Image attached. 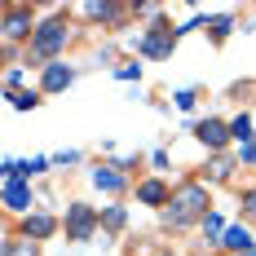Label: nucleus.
<instances>
[{"label": "nucleus", "instance_id": "25", "mask_svg": "<svg viewBox=\"0 0 256 256\" xmlns=\"http://www.w3.org/2000/svg\"><path fill=\"white\" fill-rule=\"evenodd\" d=\"M243 256H256V248H252V252H243Z\"/></svg>", "mask_w": 256, "mask_h": 256}, {"label": "nucleus", "instance_id": "15", "mask_svg": "<svg viewBox=\"0 0 256 256\" xmlns=\"http://www.w3.org/2000/svg\"><path fill=\"white\" fill-rule=\"evenodd\" d=\"M9 102L18 106V110H36V106H40V93H31V88H26V93H14Z\"/></svg>", "mask_w": 256, "mask_h": 256}, {"label": "nucleus", "instance_id": "7", "mask_svg": "<svg viewBox=\"0 0 256 256\" xmlns=\"http://www.w3.org/2000/svg\"><path fill=\"white\" fill-rule=\"evenodd\" d=\"M71 80H76V66H66V62H49L44 76H40V88H44V93H62Z\"/></svg>", "mask_w": 256, "mask_h": 256}, {"label": "nucleus", "instance_id": "11", "mask_svg": "<svg viewBox=\"0 0 256 256\" xmlns=\"http://www.w3.org/2000/svg\"><path fill=\"white\" fill-rule=\"evenodd\" d=\"M221 248H230V252H238V256H243V252H252L256 243H252V234L243 230V226H234V230H226V234H221Z\"/></svg>", "mask_w": 256, "mask_h": 256}, {"label": "nucleus", "instance_id": "9", "mask_svg": "<svg viewBox=\"0 0 256 256\" xmlns=\"http://www.w3.org/2000/svg\"><path fill=\"white\" fill-rule=\"evenodd\" d=\"M49 234H58V221H53L49 212H31L22 221V238H31V243H40V238H49Z\"/></svg>", "mask_w": 256, "mask_h": 256}, {"label": "nucleus", "instance_id": "2", "mask_svg": "<svg viewBox=\"0 0 256 256\" xmlns=\"http://www.w3.org/2000/svg\"><path fill=\"white\" fill-rule=\"evenodd\" d=\"M66 40H71V26H66V18L58 14V18H49V22L36 26V36H31V58H36V62H49L58 49H66Z\"/></svg>", "mask_w": 256, "mask_h": 256}, {"label": "nucleus", "instance_id": "13", "mask_svg": "<svg viewBox=\"0 0 256 256\" xmlns=\"http://www.w3.org/2000/svg\"><path fill=\"white\" fill-rule=\"evenodd\" d=\"M0 256H40V243H31V238H9Z\"/></svg>", "mask_w": 256, "mask_h": 256}, {"label": "nucleus", "instance_id": "6", "mask_svg": "<svg viewBox=\"0 0 256 256\" xmlns=\"http://www.w3.org/2000/svg\"><path fill=\"white\" fill-rule=\"evenodd\" d=\"M194 137H199V142H204L208 150H221V146H226V142H230L234 132H230V124H221V120H204V124L194 128Z\"/></svg>", "mask_w": 256, "mask_h": 256}, {"label": "nucleus", "instance_id": "4", "mask_svg": "<svg viewBox=\"0 0 256 256\" xmlns=\"http://www.w3.org/2000/svg\"><path fill=\"white\" fill-rule=\"evenodd\" d=\"M22 36H36L31 9H26V4H4V44H14V40H22Z\"/></svg>", "mask_w": 256, "mask_h": 256}, {"label": "nucleus", "instance_id": "10", "mask_svg": "<svg viewBox=\"0 0 256 256\" xmlns=\"http://www.w3.org/2000/svg\"><path fill=\"white\" fill-rule=\"evenodd\" d=\"M4 204L14 208V212H26V208H31V190H26L22 177H9V181H4Z\"/></svg>", "mask_w": 256, "mask_h": 256}, {"label": "nucleus", "instance_id": "14", "mask_svg": "<svg viewBox=\"0 0 256 256\" xmlns=\"http://www.w3.org/2000/svg\"><path fill=\"white\" fill-rule=\"evenodd\" d=\"M230 132L243 142V146H248V142H252V115H238V120H230Z\"/></svg>", "mask_w": 256, "mask_h": 256}, {"label": "nucleus", "instance_id": "18", "mask_svg": "<svg viewBox=\"0 0 256 256\" xmlns=\"http://www.w3.org/2000/svg\"><path fill=\"white\" fill-rule=\"evenodd\" d=\"M84 14H88V18H115V14H120V9H115V4H84Z\"/></svg>", "mask_w": 256, "mask_h": 256}, {"label": "nucleus", "instance_id": "22", "mask_svg": "<svg viewBox=\"0 0 256 256\" xmlns=\"http://www.w3.org/2000/svg\"><path fill=\"white\" fill-rule=\"evenodd\" d=\"M115 76H120V80H137V76H142V66H137V62H124Z\"/></svg>", "mask_w": 256, "mask_h": 256}, {"label": "nucleus", "instance_id": "16", "mask_svg": "<svg viewBox=\"0 0 256 256\" xmlns=\"http://www.w3.org/2000/svg\"><path fill=\"white\" fill-rule=\"evenodd\" d=\"M230 18H212V22H208V31H212V40H216V44H221V40H226V36H230Z\"/></svg>", "mask_w": 256, "mask_h": 256}, {"label": "nucleus", "instance_id": "17", "mask_svg": "<svg viewBox=\"0 0 256 256\" xmlns=\"http://www.w3.org/2000/svg\"><path fill=\"white\" fill-rule=\"evenodd\" d=\"M102 226H106V230H124V208H106Z\"/></svg>", "mask_w": 256, "mask_h": 256}, {"label": "nucleus", "instance_id": "5", "mask_svg": "<svg viewBox=\"0 0 256 256\" xmlns=\"http://www.w3.org/2000/svg\"><path fill=\"white\" fill-rule=\"evenodd\" d=\"M172 44H177V31H168L164 22L150 26V31L142 36V53H146V58H168V53H172Z\"/></svg>", "mask_w": 256, "mask_h": 256}, {"label": "nucleus", "instance_id": "24", "mask_svg": "<svg viewBox=\"0 0 256 256\" xmlns=\"http://www.w3.org/2000/svg\"><path fill=\"white\" fill-rule=\"evenodd\" d=\"M212 177H230V159H216L212 164Z\"/></svg>", "mask_w": 256, "mask_h": 256}, {"label": "nucleus", "instance_id": "8", "mask_svg": "<svg viewBox=\"0 0 256 256\" xmlns=\"http://www.w3.org/2000/svg\"><path fill=\"white\" fill-rule=\"evenodd\" d=\"M137 199H142L146 208H168V204H172V190H168L159 177H150V181L137 186Z\"/></svg>", "mask_w": 256, "mask_h": 256}, {"label": "nucleus", "instance_id": "23", "mask_svg": "<svg viewBox=\"0 0 256 256\" xmlns=\"http://www.w3.org/2000/svg\"><path fill=\"white\" fill-rule=\"evenodd\" d=\"M238 159H243V164H252V168H256V137L248 142V146H243V154H238Z\"/></svg>", "mask_w": 256, "mask_h": 256}, {"label": "nucleus", "instance_id": "21", "mask_svg": "<svg viewBox=\"0 0 256 256\" xmlns=\"http://www.w3.org/2000/svg\"><path fill=\"white\" fill-rule=\"evenodd\" d=\"M238 208H243V216H252V221H256V190H243Z\"/></svg>", "mask_w": 256, "mask_h": 256}, {"label": "nucleus", "instance_id": "19", "mask_svg": "<svg viewBox=\"0 0 256 256\" xmlns=\"http://www.w3.org/2000/svg\"><path fill=\"white\" fill-rule=\"evenodd\" d=\"M204 234H208V238L226 234V226H221V216H216V212H208V216H204Z\"/></svg>", "mask_w": 256, "mask_h": 256}, {"label": "nucleus", "instance_id": "1", "mask_svg": "<svg viewBox=\"0 0 256 256\" xmlns=\"http://www.w3.org/2000/svg\"><path fill=\"white\" fill-rule=\"evenodd\" d=\"M208 208H212V199H208V186H199V181H186L181 190H172V204H168V212H164V226H190V221H204Z\"/></svg>", "mask_w": 256, "mask_h": 256}, {"label": "nucleus", "instance_id": "12", "mask_svg": "<svg viewBox=\"0 0 256 256\" xmlns=\"http://www.w3.org/2000/svg\"><path fill=\"white\" fill-rule=\"evenodd\" d=\"M93 186H98V190H110V194H120L128 181L120 177V168H98V172H93Z\"/></svg>", "mask_w": 256, "mask_h": 256}, {"label": "nucleus", "instance_id": "20", "mask_svg": "<svg viewBox=\"0 0 256 256\" xmlns=\"http://www.w3.org/2000/svg\"><path fill=\"white\" fill-rule=\"evenodd\" d=\"M18 84H22V66H9V71H4V88H9V98L18 93Z\"/></svg>", "mask_w": 256, "mask_h": 256}, {"label": "nucleus", "instance_id": "3", "mask_svg": "<svg viewBox=\"0 0 256 256\" xmlns=\"http://www.w3.org/2000/svg\"><path fill=\"white\" fill-rule=\"evenodd\" d=\"M98 221H102V216H98L88 204H71L62 226H66V238H71V243H88V238H93V230H98Z\"/></svg>", "mask_w": 256, "mask_h": 256}]
</instances>
